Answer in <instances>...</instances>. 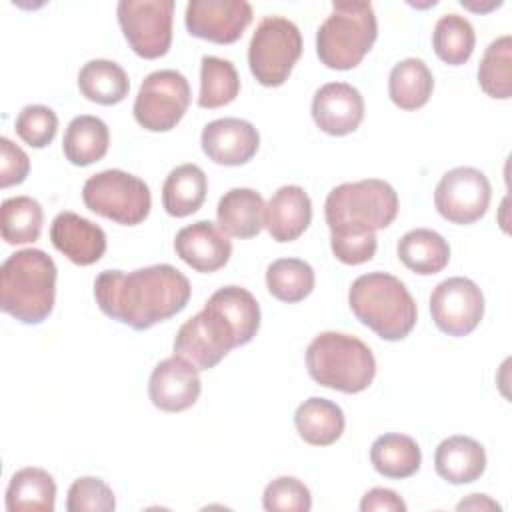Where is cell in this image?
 I'll use <instances>...</instances> for the list:
<instances>
[{
	"label": "cell",
	"mask_w": 512,
	"mask_h": 512,
	"mask_svg": "<svg viewBox=\"0 0 512 512\" xmlns=\"http://www.w3.org/2000/svg\"><path fill=\"white\" fill-rule=\"evenodd\" d=\"M188 278L170 264L132 272L104 270L94 280V298L102 314L134 330H148L182 312L190 300Z\"/></svg>",
	"instance_id": "6da1fadb"
},
{
	"label": "cell",
	"mask_w": 512,
	"mask_h": 512,
	"mask_svg": "<svg viewBox=\"0 0 512 512\" xmlns=\"http://www.w3.org/2000/svg\"><path fill=\"white\" fill-rule=\"evenodd\" d=\"M56 264L40 248L10 254L0 268V308L22 324H40L56 300Z\"/></svg>",
	"instance_id": "7a4b0ae2"
},
{
	"label": "cell",
	"mask_w": 512,
	"mask_h": 512,
	"mask_svg": "<svg viewBox=\"0 0 512 512\" xmlns=\"http://www.w3.org/2000/svg\"><path fill=\"white\" fill-rule=\"evenodd\" d=\"M348 306L364 326L390 342L406 338L418 318L406 284L388 272L358 276L348 290Z\"/></svg>",
	"instance_id": "3957f363"
},
{
	"label": "cell",
	"mask_w": 512,
	"mask_h": 512,
	"mask_svg": "<svg viewBox=\"0 0 512 512\" xmlns=\"http://www.w3.org/2000/svg\"><path fill=\"white\" fill-rule=\"evenodd\" d=\"M396 190L380 178L344 182L332 188L324 202L330 234H370L394 222Z\"/></svg>",
	"instance_id": "277c9868"
},
{
	"label": "cell",
	"mask_w": 512,
	"mask_h": 512,
	"mask_svg": "<svg viewBox=\"0 0 512 512\" xmlns=\"http://www.w3.org/2000/svg\"><path fill=\"white\" fill-rule=\"evenodd\" d=\"M306 368L314 382L344 394L366 390L376 376L368 344L344 332H322L306 348Z\"/></svg>",
	"instance_id": "5b68a950"
},
{
	"label": "cell",
	"mask_w": 512,
	"mask_h": 512,
	"mask_svg": "<svg viewBox=\"0 0 512 512\" xmlns=\"http://www.w3.org/2000/svg\"><path fill=\"white\" fill-rule=\"evenodd\" d=\"M378 36L370 2H332L330 16L316 32V54L326 68H356Z\"/></svg>",
	"instance_id": "8992f818"
},
{
	"label": "cell",
	"mask_w": 512,
	"mask_h": 512,
	"mask_svg": "<svg viewBox=\"0 0 512 512\" xmlns=\"http://www.w3.org/2000/svg\"><path fill=\"white\" fill-rule=\"evenodd\" d=\"M82 200L94 214L122 226H136L144 222L152 208L148 184L118 168L90 176L82 186Z\"/></svg>",
	"instance_id": "52a82bcc"
},
{
	"label": "cell",
	"mask_w": 512,
	"mask_h": 512,
	"mask_svg": "<svg viewBox=\"0 0 512 512\" xmlns=\"http://www.w3.org/2000/svg\"><path fill=\"white\" fill-rule=\"evenodd\" d=\"M300 56L302 34L292 20L266 16L258 22L248 46V66L262 86H282Z\"/></svg>",
	"instance_id": "ba28073f"
},
{
	"label": "cell",
	"mask_w": 512,
	"mask_h": 512,
	"mask_svg": "<svg viewBox=\"0 0 512 512\" xmlns=\"http://www.w3.org/2000/svg\"><path fill=\"white\" fill-rule=\"evenodd\" d=\"M190 84L178 70L150 72L136 94L134 118L150 132H168L184 118L190 106Z\"/></svg>",
	"instance_id": "9c48e42d"
},
{
	"label": "cell",
	"mask_w": 512,
	"mask_h": 512,
	"mask_svg": "<svg viewBox=\"0 0 512 512\" xmlns=\"http://www.w3.org/2000/svg\"><path fill=\"white\" fill-rule=\"evenodd\" d=\"M116 14L126 42L138 56L154 60L170 50L172 0H120Z\"/></svg>",
	"instance_id": "30bf717a"
},
{
	"label": "cell",
	"mask_w": 512,
	"mask_h": 512,
	"mask_svg": "<svg viewBox=\"0 0 512 512\" xmlns=\"http://www.w3.org/2000/svg\"><path fill=\"white\" fill-rule=\"evenodd\" d=\"M492 198V186L486 174L472 166L448 170L434 190V206L442 218L452 224H472L480 220Z\"/></svg>",
	"instance_id": "8fae6325"
},
{
	"label": "cell",
	"mask_w": 512,
	"mask_h": 512,
	"mask_svg": "<svg viewBox=\"0 0 512 512\" xmlns=\"http://www.w3.org/2000/svg\"><path fill=\"white\" fill-rule=\"evenodd\" d=\"M430 314L440 332L466 336L484 316V294L470 278H446L430 294Z\"/></svg>",
	"instance_id": "7c38bea8"
},
{
	"label": "cell",
	"mask_w": 512,
	"mask_h": 512,
	"mask_svg": "<svg viewBox=\"0 0 512 512\" xmlns=\"http://www.w3.org/2000/svg\"><path fill=\"white\" fill-rule=\"evenodd\" d=\"M184 22L196 38L232 44L252 22V6L246 0H190Z\"/></svg>",
	"instance_id": "4fadbf2b"
},
{
	"label": "cell",
	"mask_w": 512,
	"mask_h": 512,
	"mask_svg": "<svg viewBox=\"0 0 512 512\" xmlns=\"http://www.w3.org/2000/svg\"><path fill=\"white\" fill-rule=\"evenodd\" d=\"M200 390L198 368L176 354L158 362L148 380V396L164 412L188 410L196 404Z\"/></svg>",
	"instance_id": "5bb4252c"
},
{
	"label": "cell",
	"mask_w": 512,
	"mask_h": 512,
	"mask_svg": "<svg viewBox=\"0 0 512 512\" xmlns=\"http://www.w3.org/2000/svg\"><path fill=\"white\" fill-rule=\"evenodd\" d=\"M200 144L212 162L222 166H240L256 156L260 134L248 120L218 118L204 126Z\"/></svg>",
	"instance_id": "9a60e30c"
},
{
	"label": "cell",
	"mask_w": 512,
	"mask_h": 512,
	"mask_svg": "<svg viewBox=\"0 0 512 512\" xmlns=\"http://www.w3.org/2000/svg\"><path fill=\"white\" fill-rule=\"evenodd\" d=\"M312 118L330 136L354 132L364 118V98L348 82H328L314 92Z\"/></svg>",
	"instance_id": "2e32d148"
},
{
	"label": "cell",
	"mask_w": 512,
	"mask_h": 512,
	"mask_svg": "<svg viewBox=\"0 0 512 512\" xmlns=\"http://www.w3.org/2000/svg\"><path fill=\"white\" fill-rule=\"evenodd\" d=\"M174 250L192 270L210 274L228 264L232 242L214 222L198 220L178 230Z\"/></svg>",
	"instance_id": "e0dca14e"
},
{
	"label": "cell",
	"mask_w": 512,
	"mask_h": 512,
	"mask_svg": "<svg viewBox=\"0 0 512 512\" xmlns=\"http://www.w3.org/2000/svg\"><path fill=\"white\" fill-rule=\"evenodd\" d=\"M50 240L58 252L78 266L96 264L106 252V234L92 220L64 210L50 224Z\"/></svg>",
	"instance_id": "ac0fdd59"
},
{
	"label": "cell",
	"mask_w": 512,
	"mask_h": 512,
	"mask_svg": "<svg viewBox=\"0 0 512 512\" xmlns=\"http://www.w3.org/2000/svg\"><path fill=\"white\" fill-rule=\"evenodd\" d=\"M312 220V200L302 186L278 188L266 204L264 226L272 240L292 242L304 234Z\"/></svg>",
	"instance_id": "d6986e66"
},
{
	"label": "cell",
	"mask_w": 512,
	"mask_h": 512,
	"mask_svg": "<svg viewBox=\"0 0 512 512\" xmlns=\"http://www.w3.org/2000/svg\"><path fill=\"white\" fill-rule=\"evenodd\" d=\"M434 468L450 484L476 482L486 470V450L470 436H448L434 452Z\"/></svg>",
	"instance_id": "ffe728a7"
},
{
	"label": "cell",
	"mask_w": 512,
	"mask_h": 512,
	"mask_svg": "<svg viewBox=\"0 0 512 512\" xmlns=\"http://www.w3.org/2000/svg\"><path fill=\"white\" fill-rule=\"evenodd\" d=\"M264 198L252 188H232L228 190L216 206L218 228L226 236L234 238H254L264 228Z\"/></svg>",
	"instance_id": "44dd1931"
},
{
	"label": "cell",
	"mask_w": 512,
	"mask_h": 512,
	"mask_svg": "<svg viewBox=\"0 0 512 512\" xmlns=\"http://www.w3.org/2000/svg\"><path fill=\"white\" fill-rule=\"evenodd\" d=\"M294 426L304 442L312 446H330L342 436L346 420L336 402L312 396L296 408Z\"/></svg>",
	"instance_id": "7402d4cb"
},
{
	"label": "cell",
	"mask_w": 512,
	"mask_h": 512,
	"mask_svg": "<svg viewBox=\"0 0 512 512\" xmlns=\"http://www.w3.org/2000/svg\"><path fill=\"white\" fill-rule=\"evenodd\" d=\"M400 262L420 274L432 276L442 272L450 260V246L442 234L430 228H414L406 232L396 246Z\"/></svg>",
	"instance_id": "603a6c76"
},
{
	"label": "cell",
	"mask_w": 512,
	"mask_h": 512,
	"mask_svg": "<svg viewBox=\"0 0 512 512\" xmlns=\"http://www.w3.org/2000/svg\"><path fill=\"white\" fill-rule=\"evenodd\" d=\"M56 482L36 466L20 468L12 474L6 488L8 512H54Z\"/></svg>",
	"instance_id": "cb8c5ba5"
},
{
	"label": "cell",
	"mask_w": 512,
	"mask_h": 512,
	"mask_svg": "<svg viewBox=\"0 0 512 512\" xmlns=\"http://www.w3.org/2000/svg\"><path fill=\"white\" fill-rule=\"evenodd\" d=\"M110 130L98 116L82 114L70 120L62 138V152L74 166H90L108 152Z\"/></svg>",
	"instance_id": "d4e9b609"
},
{
	"label": "cell",
	"mask_w": 512,
	"mask_h": 512,
	"mask_svg": "<svg viewBox=\"0 0 512 512\" xmlns=\"http://www.w3.org/2000/svg\"><path fill=\"white\" fill-rule=\"evenodd\" d=\"M370 462L380 476L402 480L414 476L420 470L422 452L414 438L398 432H388L372 442Z\"/></svg>",
	"instance_id": "484cf974"
},
{
	"label": "cell",
	"mask_w": 512,
	"mask_h": 512,
	"mask_svg": "<svg viewBox=\"0 0 512 512\" xmlns=\"http://www.w3.org/2000/svg\"><path fill=\"white\" fill-rule=\"evenodd\" d=\"M208 178L196 164L176 166L164 180L162 206L174 218H184L200 210L206 200Z\"/></svg>",
	"instance_id": "4316f807"
},
{
	"label": "cell",
	"mask_w": 512,
	"mask_h": 512,
	"mask_svg": "<svg viewBox=\"0 0 512 512\" xmlns=\"http://www.w3.org/2000/svg\"><path fill=\"white\" fill-rule=\"evenodd\" d=\"M234 330L238 346L248 344L260 328V306L252 292L242 286H222L208 302Z\"/></svg>",
	"instance_id": "83f0119b"
},
{
	"label": "cell",
	"mask_w": 512,
	"mask_h": 512,
	"mask_svg": "<svg viewBox=\"0 0 512 512\" xmlns=\"http://www.w3.org/2000/svg\"><path fill=\"white\" fill-rule=\"evenodd\" d=\"M78 88L90 102L112 106L128 96L130 80L118 62L96 58L80 68Z\"/></svg>",
	"instance_id": "f1b7e54d"
},
{
	"label": "cell",
	"mask_w": 512,
	"mask_h": 512,
	"mask_svg": "<svg viewBox=\"0 0 512 512\" xmlns=\"http://www.w3.org/2000/svg\"><path fill=\"white\" fill-rule=\"evenodd\" d=\"M434 90V76L424 60L404 58L392 66L388 76L390 100L402 110L422 108Z\"/></svg>",
	"instance_id": "f546056e"
},
{
	"label": "cell",
	"mask_w": 512,
	"mask_h": 512,
	"mask_svg": "<svg viewBox=\"0 0 512 512\" xmlns=\"http://www.w3.org/2000/svg\"><path fill=\"white\" fill-rule=\"evenodd\" d=\"M44 212L38 200L30 196H12L2 202L0 230L6 244L36 242L42 234Z\"/></svg>",
	"instance_id": "4dcf8cb0"
},
{
	"label": "cell",
	"mask_w": 512,
	"mask_h": 512,
	"mask_svg": "<svg viewBox=\"0 0 512 512\" xmlns=\"http://www.w3.org/2000/svg\"><path fill=\"white\" fill-rule=\"evenodd\" d=\"M476 46V32L468 18L460 14H444L434 24L432 48L436 56L450 64L460 66L468 62Z\"/></svg>",
	"instance_id": "1f68e13d"
},
{
	"label": "cell",
	"mask_w": 512,
	"mask_h": 512,
	"mask_svg": "<svg viewBox=\"0 0 512 512\" xmlns=\"http://www.w3.org/2000/svg\"><path fill=\"white\" fill-rule=\"evenodd\" d=\"M314 270L300 258H278L266 268L268 292L286 304L304 300L314 290Z\"/></svg>",
	"instance_id": "d6a6232c"
},
{
	"label": "cell",
	"mask_w": 512,
	"mask_h": 512,
	"mask_svg": "<svg viewBox=\"0 0 512 512\" xmlns=\"http://www.w3.org/2000/svg\"><path fill=\"white\" fill-rule=\"evenodd\" d=\"M240 92V78L234 64L218 56L200 60V108H220L230 104Z\"/></svg>",
	"instance_id": "836d02e7"
},
{
	"label": "cell",
	"mask_w": 512,
	"mask_h": 512,
	"mask_svg": "<svg viewBox=\"0 0 512 512\" xmlns=\"http://www.w3.org/2000/svg\"><path fill=\"white\" fill-rule=\"evenodd\" d=\"M478 84L490 96L508 100L512 96V36L504 34L488 44L478 66Z\"/></svg>",
	"instance_id": "e575fe53"
},
{
	"label": "cell",
	"mask_w": 512,
	"mask_h": 512,
	"mask_svg": "<svg viewBox=\"0 0 512 512\" xmlns=\"http://www.w3.org/2000/svg\"><path fill=\"white\" fill-rule=\"evenodd\" d=\"M174 354L192 362L198 370L214 368L228 352H224L206 330L200 314L188 318L176 332Z\"/></svg>",
	"instance_id": "d590c367"
},
{
	"label": "cell",
	"mask_w": 512,
	"mask_h": 512,
	"mask_svg": "<svg viewBox=\"0 0 512 512\" xmlns=\"http://www.w3.org/2000/svg\"><path fill=\"white\" fill-rule=\"evenodd\" d=\"M262 506L268 512H308L312 508V496L302 480L278 476L264 488Z\"/></svg>",
	"instance_id": "8d00e7d4"
},
{
	"label": "cell",
	"mask_w": 512,
	"mask_h": 512,
	"mask_svg": "<svg viewBox=\"0 0 512 512\" xmlns=\"http://www.w3.org/2000/svg\"><path fill=\"white\" fill-rule=\"evenodd\" d=\"M16 134L32 148L48 146L58 130V116L52 108L42 104L24 106L14 122Z\"/></svg>",
	"instance_id": "74e56055"
},
{
	"label": "cell",
	"mask_w": 512,
	"mask_h": 512,
	"mask_svg": "<svg viewBox=\"0 0 512 512\" xmlns=\"http://www.w3.org/2000/svg\"><path fill=\"white\" fill-rule=\"evenodd\" d=\"M116 498L112 488L94 476L76 478L68 488L66 510L68 512H112Z\"/></svg>",
	"instance_id": "f35d334b"
},
{
	"label": "cell",
	"mask_w": 512,
	"mask_h": 512,
	"mask_svg": "<svg viewBox=\"0 0 512 512\" xmlns=\"http://www.w3.org/2000/svg\"><path fill=\"white\" fill-rule=\"evenodd\" d=\"M330 248L342 264H364L374 258L378 248L376 232L370 234H330Z\"/></svg>",
	"instance_id": "ab89813d"
},
{
	"label": "cell",
	"mask_w": 512,
	"mask_h": 512,
	"mask_svg": "<svg viewBox=\"0 0 512 512\" xmlns=\"http://www.w3.org/2000/svg\"><path fill=\"white\" fill-rule=\"evenodd\" d=\"M30 172L28 154L10 138H0V186L8 188L26 180Z\"/></svg>",
	"instance_id": "60d3db41"
},
{
	"label": "cell",
	"mask_w": 512,
	"mask_h": 512,
	"mask_svg": "<svg viewBox=\"0 0 512 512\" xmlns=\"http://www.w3.org/2000/svg\"><path fill=\"white\" fill-rule=\"evenodd\" d=\"M362 512H406V502L390 488H372L360 500Z\"/></svg>",
	"instance_id": "b9f144b4"
},
{
	"label": "cell",
	"mask_w": 512,
	"mask_h": 512,
	"mask_svg": "<svg viewBox=\"0 0 512 512\" xmlns=\"http://www.w3.org/2000/svg\"><path fill=\"white\" fill-rule=\"evenodd\" d=\"M456 510L458 512H462V510H480V512H488V510H500V504H496L490 496H486V494H470L466 500H462V502H458V506H456Z\"/></svg>",
	"instance_id": "7bdbcfd3"
}]
</instances>
